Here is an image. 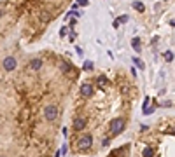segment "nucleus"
<instances>
[{"mask_svg": "<svg viewBox=\"0 0 175 157\" xmlns=\"http://www.w3.org/2000/svg\"><path fill=\"white\" fill-rule=\"evenodd\" d=\"M67 31H68V28H67V26H61V30H60V35H61V37H65V35H67Z\"/></svg>", "mask_w": 175, "mask_h": 157, "instance_id": "nucleus-16", "label": "nucleus"}, {"mask_svg": "<svg viewBox=\"0 0 175 157\" xmlns=\"http://www.w3.org/2000/svg\"><path fill=\"white\" fill-rule=\"evenodd\" d=\"M2 66H4V70H5V72H12V70H16V66H18V61H16V58H12V56H7L4 61H2Z\"/></svg>", "mask_w": 175, "mask_h": 157, "instance_id": "nucleus-4", "label": "nucleus"}, {"mask_svg": "<svg viewBox=\"0 0 175 157\" xmlns=\"http://www.w3.org/2000/svg\"><path fill=\"white\" fill-rule=\"evenodd\" d=\"M102 145H103V147H109V145H110V140H109V138H105L103 141H102Z\"/></svg>", "mask_w": 175, "mask_h": 157, "instance_id": "nucleus-19", "label": "nucleus"}, {"mask_svg": "<svg viewBox=\"0 0 175 157\" xmlns=\"http://www.w3.org/2000/svg\"><path fill=\"white\" fill-rule=\"evenodd\" d=\"M105 84H107V77H105V75H100V77H98V86H100V89H105Z\"/></svg>", "mask_w": 175, "mask_h": 157, "instance_id": "nucleus-10", "label": "nucleus"}, {"mask_svg": "<svg viewBox=\"0 0 175 157\" xmlns=\"http://www.w3.org/2000/svg\"><path fill=\"white\" fill-rule=\"evenodd\" d=\"M77 4H79V5H84V7H86V5H88V0H77Z\"/></svg>", "mask_w": 175, "mask_h": 157, "instance_id": "nucleus-20", "label": "nucleus"}, {"mask_svg": "<svg viewBox=\"0 0 175 157\" xmlns=\"http://www.w3.org/2000/svg\"><path fill=\"white\" fill-rule=\"evenodd\" d=\"M131 45L135 47V51H140V49H142V47H140V39H138V37H135V39L131 40Z\"/></svg>", "mask_w": 175, "mask_h": 157, "instance_id": "nucleus-11", "label": "nucleus"}, {"mask_svg": "<svg viewBox=\"0 0 175 157\" xmlns=\"http://www.w3.org/2000/svg\"><path fill=\"white\" fill-rule=\"evenodd\" d=\"M91 145H93V136L91 135H84V136H81V138L77 140V147H79L81 152H86Z\"/></svg>", "mask_w": 175, "mask_h": 157, "instance_id": "nucleus-2", "label": "nucleus"}, {"mask_svg": "<svg viewBox=\"0 0 175 157\" xmlns=\"http://www.w3.org/2000/svg\"><path fill=\"white\" fill-rule=\"evenodd\" d=\"M154 155V148H151V147H147L144 150V157H152Z\"/></svg>", "mask_w": 175, "mask_h": 157, "instance_id": "nucleus-13", "label": "nucleus"}, {"mask_svg": "<svg viewBox=\"0 0 175 157\" xmlns=\"http://www.w3.org/2000/svg\"><path fill=\"white\" fill-rule=\"evenodd\" d=\"M128 19H130V17H128L126 14H124V16H121V17H119V21H121V23H126Z\"/></svg>", "mask_w": 175, "mask_h": 157, "instance_id": "nucleus-18", "label": "nucleus"}, {"mask_svg": "<svg viewBox=\"0 0 175 157\" xmlns=\"http://www.w3.org/2000/svg\"><path fill=\"white\" fill-rule=\"evenodd\" d=\"M81 96H82V98H91L93 96V84H89V82L82 84V86H81Z\"/></svg>", "mask_w": 175, "mask_h": 157, "instance_id": "nucleus-5", "label": "nucleus"}, {"mask_svg": "<svg viewBox=\"0 0 175 157\" xmlns=\"http://www.w3.org/2000/svg\"><path fill=\"white\" fill-rule=\"evenodd\" d=\"M110 133H112L114 136L116 135H119V133H121L122 129H124V119L122 117H116V119H112V121H110Z\"/></svg>", "mask_w": 175, "mask_h": 157, "instance_id": "nucleus-1", "label": "nucleus"}, {"mask_svg": "<svg viewBox=\"0 0 175 157\" xmlns=\"http://www.w3.org/2000/svg\"><path fill=\"white\" fill-rule=\"evenodd\" d=\"M170 25H172V26H175V21H172V23H170Z\"/></svg>", "mask_w": 175, "mask_h": 157, "instance_id": "nucleus-21", "label": "nucleus"}, {"mask_svg": "<svg viewBox=\"0 0 175 157\" xmlns=\"http://www.w3.org/2000/svg\"><path fill=\"white\" fill-rule=\"evenodd\" d=\"M61 70L65 74H68V72H72V65H70L68 61H61Z\"/></svg>", "mask_w": 175, "mask_h": 157, "instance_id": "nucleus-9", "label": "nucleus"}, {"mask_svg": "<svg viewBox=\"0 0 175 157\" xmlns=\"http://www.w3.org/2000/svg\"><path fill=\"white\" fill-rule=\"evenodd\" d=\"M165 59H166V61H173V54H172L170 51H166V52H165Z\"/></svg>", "mask_w": 175, "mask_h": 157, "instance_id": "nucleus-15", "label": "nucleus"}, {"mask_svg": "<svg viewBox=\"0 0 175 157\" xmlns=\"http://www.w3.org/2000/svg\"><path fill=\"white\" fill-rule=\"evenodd\" d=\"M84 127H86V119H84V117H77L74 121V129L75 131H82Z\"/></svg>", "mask_w": 175, "mask_h": 157, "instance_id": "nucleus-6", "label": "nucleus"}, {"mask_svg": "<svg viewBox=\"0 0 175 157\" xmlns=\"http://www.w3.org/2000/svg\"><path fill=\"white\" fill-rule=\"evenodd\" d=\"M44 115H46V119L48 121H54V119L58 117V107L56 105H48L46 108H44Z\"/></svg>", "mask_w": 175, "mask_h": 157, "instance_id": "nucleus-3", "label": "nucleus"}, {"mask_svg": "<svg viewBox=\"0 0 175 157\" xmlns=\"http://www.w3.org/2000/svg\"><path fill=\"white\" fill-rule=\"evenodd\" d=\"M133 63H135V65L138 66L140 70H144V68H145V65L142 63V59H140V58H135V59H133Z\"/></svg>", "mask_w": 175, "mask_h": 157, "instance_id": "nucleus-14", "label": "nucleus"}, {"mask_svg": "<svg viewBox=\"0 0 175 157\" xmlns=\"http://www.w3.org/2000/svg\"><path fill=\"white\" fill-rule=\"evenodd\" d=\"M40 66H42V59H40V58H33V59L30 61V68L35 70V72L40 70Z\"/></svg>", "mask_w": 175, "mask_h": 157, "instance_id": "nucleus-7", "label": "nucleus"}, {"mask_svg": "<svg viewBox=\"0 0 175 157\" xmlns=\"http://www.w3.org/2000/svg\"><path fill=\"white\" fill-rule=\"evenodd\" d=\"M133 7H135L138 12H144V11H145V7H144V4H142V2H133Z\"/></svg>", "mask_w": 175, "mask_h": 157, "instance_id": "nucleus-12", "label": "nucleus"}, {"mask_svg": "<svg viewBox=\"0 0 175 157\" xmlns=\"http://www.w3.org/2000/svg\"><path fill=\"white\" fill-rule=\"evenodd\" d=\"M40 19H42L44 23H51V21H52V14H49V12H42V14H40Z\"/></svg>", "mask_w": 175, "mask_h": 157, "instance_id": "nucleus-8", "label": "nucleus"}, {"mask_svg": "<svg viewBox=\"0 0 175 157\" xmlns=\"http://www.w3.org/2000/svg\"><path fill=\"white\" fill-rule=\"evenodd\" d=\"M93 68V63L91 61H86V63H84V70H91Z\"/></svg>", "mask_w": 175, "mask_h": 157, "instance_id": "nucleus-17", "label": "nucleus"}]
</instances>
